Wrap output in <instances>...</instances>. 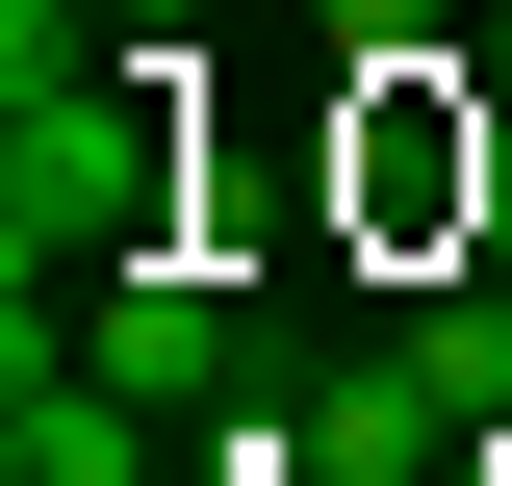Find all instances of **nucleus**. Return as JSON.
<instances>
[{"mask_svg":"<svg viewBox=\"0 0 512 486\" xmlns=\"http://www.w3.org/2000/svg\"><path fill=\"white\" fill-rule=\"evenodd\" d=\"M461 461V410H436V359L384 333V359H333L308 410H282V486H436Z\"/></svg>","mask_w":512,"mask_h":486,"instance_id":"nucleus-3","label":"nucleus"},{"mask_svg":"<svg viewBox=\"0 0 512 486\" xmlns=\"http://www.w3.org/2000/svg\"><path fill=\"white\" fill-rule=\"evenodd\" d=\"M487 77H512V26H487Z\"/></svg>","mask_w":512,"mask_h":486,"instance_id":"nucleus-6","label":"nucleus"},{"mask_svg":"<svg viewBox=\"0 0 512 486\" xmlns=\"http://www.w3.org/2000/svg\"><path fill=\"white\" fill-rule=\"evenodd\" d=\"M77 359L154 384V410H205V384H231V282H205V256H128V282H77Z\"/></svg>","mask_w":512,"mask_h":486,"instance_id":"nucleus-4","label":"nucleus"},{"mask_svg":"<svg viewBox=\"0 0 512 486\" xmlns=\"http://www.w3.org/2000/svg\"><path fill=\"white\" fill-rule=\"evenodd\" d=\"M180 154H205V52L180 26H128L77 77H0V282H128V256H180Z\"/></svg>","mask_w":512,"mask_h":486,"instance_id":"nucleus-1","label":"nucleus"},{"mask_svg":"<svg viewBox=\"0 0 512 486\" xmlns=\"http://www.w3.org/2000/svg\"><path fill=\"white\" fill-rule=\"evenodd\" d=\"M128 26H205V0H128Z\"/></svg>","mask_w":512,"mask_h":486,"instance_id":"nucleus-5","label":"nucleus"},{"mask_svg":"<svg viewBox=\"0 0 512 486\" xmlns=\"http://www.w3.org/2000/svg\"><path fill=\"white\" fill-rule=\"evenodd\" d=\"M0 486H154V384H103L52 333V282L0 307Z\"/></svg>","mask_w":512,"mask_h":486,"instance_id":"nucleus-2","label":"nucleus"}]
</instances>
